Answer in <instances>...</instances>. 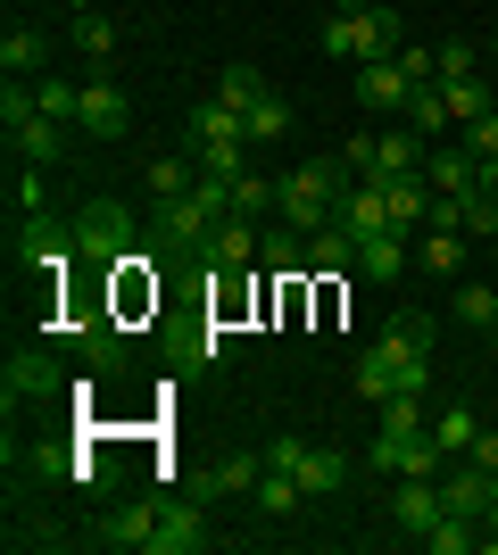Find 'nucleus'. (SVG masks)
Here are the masks:
<instances>
[{"label": "nucleus", "instance_id": "nucleus-31", "mask_svg": "<svg viewBox=\"0 0 498 555\" xmlns=\"http://www.w3.org/2000/svg\"><path fill=\"white\" fill-rule=\"evenodd\" d=\"M250 498H258L266 514H291V506H299V498H308V489H299V473H283V464H266V473H258V489H250Z\"/></svg>", "mask_w": 498, "mask_h": 555}, {"label": "nucleus", "instance_id": "nucleus-7", "mask_svg": "<svg viewBox=\"0 0 498 555\" xmlns=\"http://www.w3.org/2000/svg\"><path fill=\"white\" fill-rule=\"evenodd\" d=\"M17 266H34L42 282L75 274V266H84V249H75V224H59V216H25V232H17Z\"/></svg>", "mask_w": 498, "mask_h": 555}, {"label": "nucleus", "instance_id": "nucleus-23", "mask_svg": "<svg viewBox=\"0 0 498 555\" xmlns=\"http://www.w3.org/2000/svg\"><path fill=\"white\" fill-rule=\"evenodd\" d=\"M424 183L432 191H474V150H465V141L432 150V158H424Z\"/></svg>", "mask_w": 498, "mask_h": 555}, {"label": "nucleus", "instance_id": "nucleus-22", "mask_svg": "<svg viewBox=\"0 0 498 555\" xmlns=\"http://www.w3.org/2000/svg\"><path fill=\"white\" fill-rule=\"evenodd\" d=\"M424 133L407 125V133H374V175H424Z\"/></svg>", "mask_w": 498, "mask_h": 555}, {"label": "nucleus", "instance_id": "nucleus-45", "mask_svg": "<svg viewBox=\"0 0 498 555\" xmlns=\"http://www.w3.org/2000/svg\"><path fill=\"white\" fill-rule=\"evenodd\" d=\"M490 232H498V199L474 191V199H465V241H490Z\"/></svg>", "mask_w": 498, "mask_h": 555}, {"label": "nucleus", "instance_id": "nucleus-44", "mask_svg": "<svg viewBox=\"0 0 498 555\" xmlns=\"http://www.w3.org/2000/svg\"><path fill=\"white\" fill-rule=\"evenodd\" d=\"M457 141H465L474 158H498V108H490V116H474V125H465V133H457Z\"/></svg>", "mask_w": 498, "mask_h": 555}, {"label": "nucleus", "instance_id": "nucleus-40", "mask_svg": "<svg viewBox=\"0 0 498 555\" xmlns=\"http://www.w3.org/2000/svg\"><path fill=\"white\" fill-rule=\"evenodd\" d=\"M457 315L490 332V324H498V291H490V282H465V291H457Z\"/></svg>", "mask_w": 498, "mask_h": 555}, {"label": "nucleus", "instance_id": "nucleus-17", "mask_svg": "<svg viewBox=\"0 0 498 555\" xmlns=\"http://www.w3.org/2000/svg\"><path fill=\"white\" fill-rule=\"evenodd\" d=\"M0 390H9V406H17V398H50V390H59V365H50L42 348H9V365H0Z\"/></svg>", "mask_w": 498, "mask_h": 555}, {"label": "nucleus", "instance_id": "nucleus-27", "mask_svg": "<svg viewBox=\"0 0 498 555\" xmlns=\"http://www.w3.org/2000/svg\"><path fill=\"white\" fill-rule=\"evenodd\" d=\"M258 257H266V274H283V282L308 274V241H299L291 224H283V232H266V249H258Z\"/></svg>", "mask_w": 498, "mask_h": 555}, {"label": "nucleus", "instance_id": "nucleus-12", "mask_svg": "<svg viewBox=\"0 0 498 555\" xmlns=\"http://www.w3.org/2000/svg\"><path fill=\"white\" fill-rule=\"evenodd\" d=\"M407 92H416V75H407V59H399V50H391V59H366V67H357V100H366L374 116L407 108Z\"/></svg>", "mask_w": 498, "mask_h": 555}, {"label": "nucleus", "instance_id": "nucleus-43", "mask_svg": "<svg viewBox=\"0 0 498 555\" xmlns=\"http://www.w3.org/2000/svg\"><path fill=\"white\" fill-rule=\"evenodd\" d=\"M432 59H440V83H457V75H474V67H482V50H474V42H440Z\"/></svg>", "mask_w": 498, "mask_h": 555}, {"label": "nucleus", "instance_id": "nucleus-10", "mask_svg": "<svg viewBox=\"0 0 498 555\" xmlns=\"http://www.w3.org/2000/svg\"><path fill=\"white\" fill-rule=\"evenodd\" d=\"M440 506H449V514H474V522H482V514L498 506V473H482L474 456H465V464H440Z\"/></svg>", "mask_w": 498, "mask_h": 555}, {"label": "nucleus", "instance_id": "nucleus-18", "mask_svg": "<svg viewBox=\"0 0 498 555\" xmlns=\"http://www.w3.org/2000/svg\"><path fill=\"white\" fill-rule=\"evenodd\" d=\"M9 141H17L25 166H59L67 158V125H59V116H25V125H9Z\"/></svg>", "mask_w": 498, "mask_h": 555}, {"label": "nucleus", "instance_id": "nucleus-20", "mask_svg": "<svg viewBox=\"0 0 498 555\" xmlns=\"http://www.w3.org/2000/svg\"><path fill=\"white\" fill-rule=\"evenodd\" d=\"M374 183H382V208H391V224H399V232L424 224V208H432V183H424V175H374Z\"/></svg>", "mask_w": 498, "mask_h": 555}, {"label": "nucleus", "instance_id": "nucleus-19", "mask_svg": "<svg viewBox=\"0 0 498 555\" xmlns=\"http://www.w3.org/2000/svg\"><path fill=\"white\" fill-rule=\"evenodd\" d=\"M258 249H266V241L250 232V216H225V224L208 232V249H200V266H225V274H233V266H250Z\"/></svg>", "mask_w": 498, "mask_h": 555}, {"label": "nucleus", "instance_id": "nucleus-6", "mask_svg": "<svg viewBox=\"0 0 498 555\" xmlns=\"http://www.w3.org/2000/svg\"><path fill=\"white\" fill-rule=\"evenodd\" d=\"M75 249H84V266L117 274L125 257H133V216H125L117 199H92V208L75 216Z\"/></svg>", "mask_w": 498, "mask_h": 555}, {"label": "nucleus", "instance_id": "nucleus-47", "mask_svg": "<svg viewBox=\"0 0 498 555\" xmlns=\"http://www.w3.org/2000/svg\"><path fill=\"white\" fill-rule=\"evenodd\" d=\"M465 456H474L482 473H498V431H474V448H465Z\"/></svg>", "mask_w": 498, "mask_h": 555}, {"label": "nucleus", "instance_id": "nucleus-41", "mask_svg": "<svg viewBox=\"0 0 498 555\" xmlns=\"http://www.w3.org/2000/svg\"><path fill=\"white\" fill-rule=\"evenodd\" d=\"M183 357H191V365H225V357H233V340H225V324H200V332H191V340H183Z\"/></svg>", "mask_w": 498, "mask_h": 555}, {"label": "nucleus", "instance_id": "nucleus-11", "mask_svg": "<svg viewBox=\"0 0 498 555\" xmlns=\"http://www.w3.org/2000/svg\"><path fill=\"white\" fill-rule=\"evenodd\" d=\"M332 224L349 232V241H374V232H399V224H391V208H382V183H374V175H357V183L341 191V208H332Z\"/></svg>", "mask_w": 498, "mask_h": 555}, {"label": "nucleus", "instance_id": "nucleus-3", "mask_svg": "<svg viewBox=\"0 0 498 555\" xmlns=\"http://www.w3.org/2000/svg\"><path fill=\"white\" fill-rule=\"evenodd\" d=\"M391 50H399V9H391V0L341 9V17L324 25V59H349V67H366V59H391Z\"/></svg>", "mask_w": 498, "mask_h": 555}, {"label": "nucleus", "instance_id": "nucleus-25", "mask_svg": "<svg viewBox=\"0 0 498 555\" xmlns=\"http://www.w3.org/2000/svg\"><path fill=\"white\" fill-rule=\"evenodd\" d=\"M357 266V241L341 224H324V232H308V274H349Z\"/></svg>", "mask_w": 498, "mask_h": 555}, {"label": "nucleus", "instance_id": "nucleus-9", "mask_svg": "<svg viewBox=\"0 0 498 555\" xmlns=\"http://www.w3.org/2000/svg\"><path fill=\"white\" fill-rule=\"evenodd\" d=\"M59 340L84 357V373H125V332H117V315H75Z\"/></svg>", "mask_w": 498, "mask_h": 555}, {"label": "nucleus", "instance_id": "nucleus-32", "mask_svg": "<svg viewBox=\"0 0 498 555\" xmlns=\"http://www.w3.org/2000/svg\"><path fill=\"white\" fill-rule=\"evenodd\" d=\"M0 67L34 75V67H42V34H34V25H9V34H0Z\"/></svg>", "mask_w": 498, "mask_h": 555}, {"label": "nucleus", "instance_id": "nucleus-13", "mask_svg": "<svg viewBox=\"0 0 498 555\" xmlns=\"http://www.w3.org/2000/svg\"><path fill=\"white\" fill-rule=\"evenodd\" d=\"M125 125H133L125 92L108 83V75H92V83H84V108H75V133H92V141H117Z\"/></svg>", "mask_w": 498, "mask_h": 555}, {"label": "nucleus", "instance_id": "nucleus-16", "mask_svg": "<svg viewBox=\"0 0 498 555\" xmlns=\"http://www.w3.org/2000/svg\"><path fill=\"white\" fill-rule=\"evenodd\" d=\"M391 514H399L407 531L424 539L432 522H440V514H449V506H440V473H399V498H391Z\"/></svg>", "mask_w": 498, "mask_h": 555}, {"label": "nucleus", "instance_id": "nucleus-29", "mask_svg": "<svg viewBox=\"0 0 498 555\" xmlns=\"http://www.w3.org/2000/svg\"><path fill=\"white\" fill-rule=\"evenodd\" d=\"M424 547L432 555H465V547H482V522L474 514H440V522L424 531Z\"/></svg>", "mask_w": 498, "mask_h": 555}, {"label": "nucleus", "instance_id": "nucleus-5", "mask_svg": "<svg viewBox=\"0 0 498 555\" xmlns=\"http://www.w3.org/2000/svg\"><path fill=\"white\" fill-rule=\"evenodd\" d=\"M241 150H250V133H241V116L233 108H200L191 116V158H200V175H216V183H233V175H250L241 166Z\"/></svg>", "mask_w": 498, "mask_h": 555}, {"label": "nucleus", "instance_id": "nucleus-33", "mask_svg": "<svg viewBox=\"0 0 498 555\" xmlns=\"http://www.w3.org/2000/svg\"><path fill=\"white\" fill-rule=\"evenodd\" d=\"M75 50L84 59H117V25L100 17V9H75Z\"/></svg>", "mask_w": 498, "mask_h": 555}, {"label": "nucleus", "instance_id": "nucleus-34", "mask_svg": "<svg viewBox=\"0 0 498 555\" xmlns=\"http://www.w3.org/2000/svg\"><path fill=\"white\" fill-rule=\"evenodd\" d=\"M474 431H482V423L465 415V406H449V415H432V448H440V456H465V448H474Z\"/></svg>", "mask_w": 498, "mask_h": 555}, {"label": "nucleus", "instance_id": "nucleus-21", "mask_svg": "<svg viewBox=\"0 0 498 555\" xmlns=\"http://www.w3.org/2000/svg\"><path fill=\"white\" fill-rule=\"evenodd\" d=\"M266 456H216L200 481H191V498H241V489H258Z\"/></svg>", "mask_w": 498, "mask_h": 555}, {"label": "nucleus", "instance_id": "nucleus-39", "mask_svg": "<svg viewBox=\"0 0 498 555\" xmlns=\"http://www.w3.org/2000/svg\"><path fill=\"white\" fill-rule=\"evenodd\" d=\"M465 266V232H432L424 241V274H457Z\"/></svg>", "mask_w": 498, "mask_h": 555}, {"label": "nucleus", "instance_id": "nucleus-38", "mask_svg": "<svg viewBox=\"0 0 498 555\" xmlns=\"http://www.w3.org/2000/svg\"><path fill=\"white\" fill-rule=\"evenodd\" d=\"M382 431H424V390H399V398H382Z\"/></svg>", "mask_w": 498, "mask_h": 555}, {"label": "nucleus", "instance_id": "nucleus-26", "mask_svg": "<svg viewBox=\"0 0 498 555\" xmlns=\"http://www.w3.org/2000/svg\"><path fill=\"white\" fill-rule=\"evenodd\" d=\"M407 125H416V133H449L457 116H449V92H440V83H416V92H407Z\"/></svg>", "mask_w": 498, "mask_h": 555}, {"label": "nucleus", "instance_id": "nucleus-15", "mask_svg": "<svg viewBox=\"0 0 498 555\" xmlns=\"http://www.w3.org/2000/svg\"><path fill=\"white\" fill-rule=\"evenodd\" d=\"M208 547V514H200V498H183V506L158 514V531H150L142 555H200Z\"/></svg>", "mask_w": 498, "mask_h": 555}, {"label": "nucleus", "instance_id": "nucleus-24", "mask_svg": "<svg viewBox=\"0 0 498 555\" xmlns=\"http://www.w3.org/2000/svg\"><path fill=\"white\" fill-rule=\"evenodd\" d=\"M357 266L374 282H399L407 274V232H374V241H357Z\"/></svg>", "mask_w": 498, "mask_h": 555}, {"label": "nucleus", "instance_id": "nucleus-42", "mask_svg": "<svg viewBox=\"0 0 498 555\" xmlns=\"http://www.w3.org/2000/svg\"><path fill=\"white\" fill-rule=\"evenodd\" d=\"M150 191H158V199H183V191H191V166L183 158H150Z\"/></svg>", "mask_w": 498, "mask_h": 555}, {"label": "nucleus", "instance_id": "nucleus-30", "mask_svg": "<svg viewBox=\"0 0 498 555\" xmlns=\"http://www.w3.org/2000/svg\"><path fill=\"white\" fill-rule=\"evenodd\" d=\"M158 514H166V506H150V498H142V506H125V514H117V522H108L100 539H108V547H150V531H158Z\"/></svg>", "mask_w": 498, "mask_h": 555}, {"label": "nucleus", "instance_id": "nucleus-8", "mask_svg": "<svg viewBox=\"0 0 498 555\" xmlns=\"http://www.w3.org/2000/svg\"><path fill=\"white\" fill-rule=\"evenodd\" d=\"M266 464L299 473V489H308V498H332V489L349 481V456H341V448H308V440H274V448H266Z\"/></svg>", "mask_w": 498, "mask_h": 555}, {"label": "nucleus", "instance_id": "nucleus-46", "mask_svg": "<svg viewBox=\"0 0 498 555\" xmlns=\"http://www.w3.org/2000/svg\"><path fill=\"white\" fill-rule=\"evenodd\" d=\"M341 166H349V175H374V133H349V150H341Z\"/></svg>", "mask_w": 498, "mask_h": 555}, {"label": "nucleus", "instance_id": "nucleus-14", "mask_svg": "<svg viewBox=\"0 0 498 555\" xmlns=\"http://www.w3.org/2000/svg\"><path fill=\"white\" fill-rule=\"evenodd\" d=\"M366 464H374V473H440L449 456L432 448V431H382V440H374V456H366Z\"/></svg>", "mask_w": 498, "mask_h": 555}, {"label": "nucleus", "instance_id": "nucleus-1", "mask_svg": "<svg viewBox=\"0 0 498 555\" xmlns=\"http://www.w3.org/2000/svg\"><path fill=\"white\" fill-rule=\"evenodd\" d=\"M399 390H432V324L424 315H399L357 357V398H399Z\"/></svg>", "mask_w": 498, "mask_h": 555}, {"label": "nucleus", "instance_id": "nucleus-4", "mask_svg": "<svg viewBox=\"0 0 498 555\" xmlns=\"http://www.w3.org/2000/svg\"><path fill=\"white\" fill-rule=\"evenodd\" d=\"M341 191H349V166H341V158H308L283 183V224L291 232H324L332 208H341Z\"/></svg>", "mask_w": 498, "mask_h": 555}, {"label": "nucleus", "instance_id": "nucleus-49", "mask_svg": "<svg viewBox=\"0 0 498 555\" xmlns=\"http://www.w3.org/2000/svg\"><path fill=\"white\" fill-rule=\"evenodd\" d=\"M490 348H498V324H490Z\"/></svg>", "mask_w": 498, "mask_h": 555}, {"label": "nucleus", "instance_id": "nucleus-28", "mask_svg": "<svg viewBox=\"0 0 498 555\" xmlns=\"http://www.w3.org/2000/svg\"><path fill=\"white\" fill-rule=\"evenodd\" d=\"M266 100V83H258V67H225L216 75V108H233V116H250Z\"/></svg>", "mask_w": 498, "mask_h": 555}, {"label": "nucleus", "instance_id": "nucleus-48", "mask_svg": "<svg viewBox=\"0 0 498 555\" xmlns=\"http://www.w3.org/2000/svg\"><path fill=\"white\" fill-rule=\"evenodd\" d=\"M474 191H482V199H498V158H474Z\"/></svg>", "mask_w": 498, "mask_h": 555}, {"label": "nucleus", "instance_id": "nucleus-36", "mask_svg": "<svg viewBox=\"0 0 498 555\" xmlns=\"http://www.w3.org/2000/svg\"><path fill=\"white\" fill-rule=\"evenodd\" d=\"M283 208V183H266V175H233V216H266Z\"/></svg>", "mask_w": 498, "mask_h": 555}, {"label": "nucleus", "instance_id": "nucleus-37", "mask_svg": "<svg viewBox=\"0 0 498 555\" xmlns=\"http://www.w3.org/2000/svg\"><path fill=\"white\" fill-rule=\"evenodd\" d=\"M241 133H250V141H283V133H291V108H283V100H274V92H266L258 108L241 116Z\"/></svg>", "mask_w": 498, "mask_h": 555}, {"label": "nucleus", "instance_id": "nucleus-35", "mask_svg": "<svg viewBox=\"0 0 498 555\" xmlns=\"http://www.w3.org/2000/svg\"><path fill=\"white\" fill-rule=\"evenodd\" d=\"M440 92H449V116H457V125L490 116V83H482V75H457V83H440Z\"/></svg>", "mask_w": 498, "mask_h": 555}, {"label": "nucleus", "instance_id": "nucleus-2", "mask_svg": "<svg viewBox=\"0 0 498 555\" xmlns=\"http://www.w3.org/2000/svg\"><path fill=\"white\" fill-rule=\"evenodd\" d=\"M225 216H233V183H216V175H208V183H191L183 199H158V249L166 257H200Z\"/></svg>", "mask_w": 498, "mask_h": 555}]
</instances>
